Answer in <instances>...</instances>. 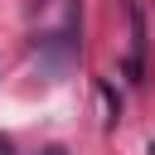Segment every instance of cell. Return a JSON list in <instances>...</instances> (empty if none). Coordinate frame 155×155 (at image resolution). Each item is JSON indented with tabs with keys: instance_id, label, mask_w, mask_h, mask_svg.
I'll return each instance as SVG.
<instances>
[{
	"instance_id": "obj_1",
	"label": "cell",
	"mask_w": 155,
	"mask_h": 155,
	"mask_svg": "<svg viewBox=\"0 0 155 155\" xmlns=\"http://www.w3.org/2000/svg\"><path fill=\"white\" fill-rule=\"evenodd\" d=\"M0 155H15V145H10V136H0Z\"/></svg>"
},
{
	"instance_id": "obj_2",
	"label": "cell",
	"mask_w": 155,
	"mask_h": 155,
	"mask_svg": "<svg viewBox=\"0 0 155 155\" xmlns=\"http://www.w3.org/2000/svg\"><path fill=\"white\" fill-rule=\"evenodd\" d=\"M39 155H68V150H63V145H44Z\"/></svg>"
},
{
	"instance_id": "obj_3",
	"label": "cell",
	"mask_w": 155,
	"mask_h": 155,
	"mask_svg": "<svg viewBox=\"0 0 155 155\" xmlns=\"http://www.w3.org/2000/svg\"><path fill=\"white\" fill-rule=\"evenodd\" d=\"M150 155H155V140H150Z\"/></svg>"
},
{
	"instance_id": "obj_4",
	"label": "cell",
	"mask_w": 155,
	"mask_h": 155,
	"mask_svg": "<svg viewBox=\"0 0 155 155\" xmlns=\"http://www.w3.org/2000/svg\"><path fill=\"white\" fill-rule=\"evenodd\" d=\"M39 5H48V0H39Z\"/></svg>"
}]
</instances>
